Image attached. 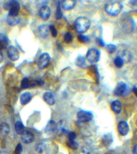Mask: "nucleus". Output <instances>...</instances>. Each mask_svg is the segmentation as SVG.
Segmentation results:
<instances>
[{
    "label": "nucleus",
    "instance_id": "f257e3e1",
    "mask_svg": "<svg viewBox=\"0 0 137 154\" xmlns=\"http://www.w3.org/2000/svg\"><path fill=\"white\" fill-rule=\"evenodd\" d=\"M90 26V20L84 16L78 17L75 22V27L76 32L82 34L88 30Z\"/></svg>",
    "mask_w": 137,
    "mask_h": 154
},
{
    "label": "nucleus",
    "instance_id": "f03ea898",
    "mask_svg": "<svg viewBox=\"0 0 137 154\" xmlns=\"http://www.w3.org/2000/svg\"><path fill=\"white\" fill-rule=\"evenodd\" d=\"M105 11L111 16H117L120 13L122 9V4L117 1H110L105 5Z\"/></svg>",
    "mask_w": 137,
    "mask_h": 154
},
{
    "label": "nucleus",
    "instance_id": "7ed1b4c3",
    "mask_svg": "<svg viewBox=\"0 0 137 154\" xmlns=\"http://www.w3.org/2000/svg\"><path fill=\"white\" fill-rule=\"evenodd\" d=\"M4 8L8 10V15L18 16L20 10V4L16 0H11L4 4Z\"/></svg>",
    "mask_w": 137,
    "mask_h": 154
},
{
    "label": "nucleus",
    "instance_id": "20e7f679",
    "mask_svg": "<svg viewBox=\"0 0 137 154\" xmlns=\"http://www.w3.org/2000/svg\"><path fill=\"white\" fill-rule=\"evenodd\" d=\"M100 57V51L96 48H90L87 52L86 58L88 62L91 63H97Z\"/></svg>",
    "mask_w": 137,
    "mask_h": 154
},
{
    "label": "nucleus",
    "instance_id": "39448f33",
    "mask_svg": "<svg viewBox=\"0 0 137 154\" xmlns=\"http://www.w3.org/2000/svg\"><path fill=\"white\" fill-rule=\"evenodd\" d=\"M51 60V57L50 55L47 53L45 52L40 55L39 57L38 61V66L40 69H44L47 67Z\"/></svg>",
    "mask_w": 137,
    "mask_h": 154
},
{
    "label": "nucleus",
    "instance_id": "423d86ee",
    "mask_svg": "<svg viewBox=\"0 0 137 154\" xmlns=\"http://www.w3.org/2000/svg\"><path fill=\"white\" fill-rule=\"evenodd\" d=\"M77 119L81 122H88L93 119V114L90 111L81 110L77 113Z\"/></svg>",
    "mask_w": 137,
    "mask_h": 154
},
{
    "label": "nucleus",
    "instance_id": "0eeeda50",
    "mask_svg": "<svg viewBox=\"0 0 137 154\" xmlns=\"http://www.w3.org/2000/svg\"><path fill=\"white\" fill-rule=\"evenodd\" d=\"M127 86L126 83L123 81H121L117 84L114 90V94L117 96H122L125 94L126 92H127Z\"/></svg>",
    "mask_w": 137,
    "mask_h": 154
},
{
    "label": "nucleus",
    "instance_id": "6e6552de",
    "mask_svg": "<svg viewBox=\"0 0 137 154\" xmlns=\"http://www.w3.org/2000/svg\"><path fill=\"white\" fill-rule=\"evenodd\" d=\"M7 54L9 59L13 62L17 61L19 59L20 57L19 51H18L17 48L14 46H10L8 48Z\"/></svg>",
    "mask_w": 137,
    "mask_h": 154
},
{
    "label": "nucleus",
    "instance_id": "1a4fd4ad",
    "mask_svg": "<svg viewBox=\"0 0 137 154\" xmlns=\"http://www.w3.org/2000/svg\"><path fill=\"white\" fill-rule=\"evenodd\" d=\"M129 131V125L126 121H121L118 125V131L122 136H125Z\"/></svg>",
    "mask_w": 137,
    "mask_h": 154
},
{
    "label": "nucleus",
    "instance_id": "9d476101",
    "mask_svg": "<svg viewBox=\"0 0 137 154\" xmlns=\"http://www.w3.org/2000/svg\"><path fill=\"white\" fill-rule=\"evenodd\" d=\"M21 139L26 144L31 143L34 140V135L30 131H25L21 135Z\"/></svg>",
    "mask_w": 137,
    "mask_h": 154
},
{
    "label": "nucleus",
    "instance_id": "9b49d317",
    "mask_svg": "<svg viewBox=\"0 0 137 154\" xmlns=\"http://www.w3.org/2000/svg\"><path fill=\"white\" fill-rule=\"evenodd\" d=\"M39 15L44 21H47L49 19L51 15L50 8L47 6H43L39 10Z\"/></svg>",
    "mask_w": 137,
    "mask_h": 154
},
{
    "label": "nucleus",
    "instance_id": "f8f14e48",
    "mask_svg": "<svg viewBox=\"0 0 137 154\" xmlns=\"http://www.w3.org/2000/svg\"><path fill=\"white\" fill-rule=\"evenodd\" d=\"M57 127V126L56 123L54 120H51L48 122L47 126H46L45 129V132L49 135L52 134L55 131H56Z\"/></svg>",
    "mask_w": 137,
    "mask_h": 154
},
{
    "label": "nucleus",
    "instance_id": "ddd939ff",
    "mask_svg": "<svg viewBox=\"0 0 137 154\" xmlns=\"http://www.w3.org/2000/svg\"><path fill=\"white\" fill-rule=\"evenodd\" d=\"M43 99L45 102L49 105H53L56 103V99L52 93L51 92H45L43 95Z\"/></svg>",
    "mask_w": 137,
    "mask_h": 154
},
{
    "label": "nucleus",
    "instance_id": "4468645a",
    "mask_svg": "<svg viewBox=\"0 0 137 154\" xmlns=\"http://www.w3.org/2000/svg\"><path fill=\"white\" fill-rule=\"evenodd\" d=\"M38 32L39 35L43 38H47L49 36V26L46 24H42L38 28Z\"/></svg>",
    "mask_w": 137,
    "mask_h": 154
},
{
    "label": "nucleus",
    "instance_id": "2eb2a0df",
    "mask_svg": "<svg viewBox=\"0 0 137 154\" xmlns=\"http://www.w3.org/2000/svg\"><path fill=\"white\" fill-rule=\"evenodd\" d=\"M32 99V95L30 92H24L20 96V103L22 105L29 104Z\"/></svg>",
    "mask_w": 137,
    "mask_h": 154
},
{
    "label": "nucleus",
    "instance_id": "dca6fc26",
    "mask_svg": "<svg viewBox=\"0 0 137 154\" xmlns=\"http://www.w3.org/2000/svg\"><path fill=\"white\" fill-rule=\"evenodd\" d=\"M21 21V18L18 16H10L8 15L7 17V22L10 26H15L19 24Z\"/></svg>",
    "mask_w": 137,
    "mask_h": 154
},
{
    "label": "nucleus",
    "instance_id": "f3484780",
    "mask_svg": "<svg viewBox=\"0 0 137 154\" xmlns=\"http://www.w3.org/2000/svg\"><path fill=\"white\" fill-rule=\"evenodd\" d=\"M111 108L112 111L115 114H119L122 111V105L120 101L115 100L112 102L111 104Z\"/></svg>",
    "mask_w": 137,
    "mask_h": 154
},
{
    "label": "nucleus",
    "instance_id": "a211bd4d",
    "mask_svg": "<svg viewBox=\"0 0 137 154\" xmlns=\"http://www.w3.org/2000/svg\"><path fill=\"white\" fill-rule=\"evenodd\" d=\"M76 4V1L75 0H64L62 1L61 6L63 9L66 10H69L75 7Z\"/></svg>",
    "mask_w": 137,
    "mask_h": 154
},
{
    "label": "nucleus",
    "instance_id": "6ab92c4d",
    "mask_svg": "<svg viewBox=\"0 0 137 154\" xmlns=\"http://www.w3.org/2000/svg\"><path fill=\"white\" fill-rule=\"evenodd\" d=\"M9 40L8 37L3 33H0V51L5 49L8 45Z\"/></svg>",
    "mask_w": 137,
    "mask_h": 154
},
{
    "label": "nucleus",
    "instance_id": "aec40b11",
    "mask_svg": "<svg viewBox=\"0 0 137 154\" xmlns=\"http://www.w3.org/2000/svg\"><path fill=\"white\" fill-rule=\"evenodd\" d=\"M9 132H10V127L7 123L2 122L0 123V134L2 136H6Z\"/></svg>",
    "mask_w": 137,
    "mask_h": 154
},
{
    "label": "nucleus",
    "instance_id": "412c9836",
    "mask_svg": "<svg viewBox=\"0 0 137 154\" xmlns=\"http://www.w3.org/2000/svg\"><path fill=\"white\" fill-rule=\"evenodd\" d=\"M113 141V139L112 135L109 133L104 135V136L102 139V142L104 145L105 146H108L110 145V144L112 143Z\"/></svg>",
    "mask_w": 137,
    "mask_h": 154
},
{
    "label": "nucleus",
    "instance_id": "4be33fe9",
    "mask_svg": "<svg viewBox=\"0 0 137 154\" xmlns=\"http://www.w3.org/2000/svg\"><path fill=\"white\" fill-rule=\"evenodd\" d=\"M120 54L118 55V56H120L122 59L123 60L124 62H128L131 61L132 58L131 52L127 51H122L119 52Z\"/></svg>",
    "mask_w": 137,
    "mask_h": 154
},
{
    "label": "nucleus",
    "instance_id": "5701e85b",
    "mask_svg": "<svg viewBox=\"0 0 137 154\" xmlns=\"http://www.w3.org/2000/svg\"><path fill=\"white\" fill-rule=\"evenodd\" d=\"M15 129L17 134L22 135V134L25 131V127L24 124L20 122L17 121L15 124Z\"/></svg>",
    "mask_w": 137,
    "mask_h": 154
},
{
    "label": "nucleus",
    "instance_id": "b1692460",
    "mask_svg": "<svg viewBox=\"0 0 137 154\" xmlns=\"http://www.w3.org/2000/svg\"><path fill=\"white\" fill-rule=\"evenodd\" d=\"M75 64L79 67H84L86 66V62L83 56H78L75 60Z\"/></svg>",
    "mask_w": 137,
    "mask_h": 154
},
{
    "label": "nucleus",
    "instance_id": "393cba45",
    "mask_svg": "<svg viewBox=\"0 0 137 154\" xmlns=\"http://www.w3.org/2000/svg\"><path fill=\"white\" fill-rule=\"evenodd\" d=\"M124 63V62L123 60L122 59L120 56H117L114 60V65L117 67H118V68H121V67L123 66Z\"/></svg>",
    "mask_w": 137,
    "mask_h": 154
},
{
    "label": "nucleus",
    "instance_id": "a878e982",
    "mask_svg": "<svg viewBox=\"0 0 137 154\" xmlns=\"http://www.w3.org/2000/svg\"><path fill=\"white\" fill-rule=\"evenodd\" d=\"M66 144L67 146L72 149H76L78 148V144L75 140H68Z\"/></svg>",
    "mask_w": 137,
    "mask_h": 154
},
{
    "label": "nucleus",
    "instance_id": "bb28decb",
    "mask_svg": "<svg viewBox=\"0 0 137 154\" xmlns=\"http://www.w3.org/2000/svg\"><path fill=\"white\" fill-rule=\"evenodd\" d=\"M30 82H29V80L28 78H23V80H22L21 82V88L22 89H25L30 88Z\"/></svg>",
    "mask_w": 137,
    "mask_h": 154
},
{
    "label": "nucleus",
    "instance_id": "cd10ccee",
    "mask_svg": "<svg viewBox=\"0 0 137 154\" xmlns=\"http://www.w3.org/2000/svg\"><path fill=\"white\" fill-rule=\"evenodd\" d=\"M106 50L109 54H113L116 51V46L113 44H108L106 45Z\"/></svg>",
    "mask_w": 137,
    "mask_h": 154
},
{
    "label": "nucleus",
    "instance_id": "c85d7f7f",
    "mask_svg": "<svg viewBox=\"0 0 137 154\" xmlns=\"http://www.w3.org/2000/svg\"><path fill=\"white\" fill-rule=\"evenodd\" d=\"M73 40V35L70 32H67L64 36V41L67 43H70Z\"/></svg>",
    "mask_w": 137,
    "mask_h": 154
},
{
    "label": "nucleus",
    "instance_id": "c756f323",
    "mask_svg": "<svg viewBox=\"0 0 137 154\" xmlns=\"http://www.w3.org/2000/svg\"><path fill=\"white\" fill-rule=\"evenodd\" d=\"M62 16H63V14H62V12H61V5H60V2H58V3L57 4V7L56 13V18L57 19H60L62 18Z\"/></svg>",
    "mask_w": 137,
    "mask_h": 154
},
{
    "label": "nucleus",
    "instance_id": "7c9ffc66",
    "mask_svg": "<svg viewBox=\"0 0 137 154\" xmlns=\"http://www.w3.org/2000/svg\"><path fill=\"white\" fill-rule=\"evenodd\" d=\"M78 37V40L82 43H87L90 40V38L88 36L83 35L82 34H79Z\"/></svg>",
    "mask_w": 137,
    "mask_h": 154
},
{
    "label": "nucleus",
    "instance_id": "2f4dec72",
    "mask_svg": "<svg viewBox=\"0 0 137 154\" xmlns=\"http://www.w3.org/2000/svg\"><path fill=\"white\" fill-rule=\"evenodd\" d=\"M49 29L50 32L51 33L52 36L54 37H56L57 34H58V32H57V29L56 28V27H55L52 25H50L49 26Z\"/></svg>",
    "mask_w": 137,
    "mask_h": 154
},
{
    "label": "nucleus",
    "instance_id": "473e14b6",
    "mask_svg": "<svg viewBox=\"0 0 137 154\" xmlns=\"http://www.w3.org/2000/svg\"><path fill=\"white\" fill-rule=\"evenodd\" d=\"M45 149V144L43 143H39V144H38V145L36 146V148H35L36 151H37L39 153H43V152L44 151Z\"/></svg>",
    "mask_w": 137,
    "mask_h": 154
},
{
    "label": "nucleus",
    "instance_id": "72a5a7b5",
    "mask_svg": "<svg viewBox=\"0 0 137 154\" xmlns=\"http://www.w3.org/2000/svg\"><path fill=\"white\" fill-rule=\"evenodd\" d=\"M22 151V146L21 144H18L15 150V154H21Z\"/></svg>",
    "mask_w": 137,
    "mask_h": 154
},
{
    "label": "nucleus",
    "instance_id": "f704fd0d",
    "mask_svg": "<svg viewBox=\"0 0 137 154\" xmlns=\"http://www.w3.org/2000/svg\"><path fill=\"white\" fill-rule=\"evenodd\" d=\"M68 139L69 140H75V139L76 137V135L74 132H70L68 135Z\"/></svg>",
    "mask_w": 137,
    "mask_h": 154
},
{
    "label": "nucleus",
    "instance_id": "c9c22d12",
    "mask_svg": "<svg viewBox=\"0 0 137 154\" xmlns=\"http://www.w3.org/2000/svg\"><path fill=\"white\" fill-rule=\"evenodd\" d=\"M96 42L98 43V45L100 46H105V42H104V41L102 39V38H97L96 39Z\"/></svg>",
    "mask_w": 137,
    "mask_h": 154
},
{
    "label": "nucleus",
    "instance_id": "e433bc0d",
    "mask_svg": "<svg viewBox=\"0 0 137 154\" xmlns=\"http://www.w3.org/2000/svg\"><path fill=\"white\" fill-rule=\"evenodd\" d=\"M133 92L134 93V94L136 95V96L137 97V87H136V86L134 87Z\"/></svg>",
    "mask_w": 137,
    "mask_h": 154
},
{
    "label": "nucleus",
    "instance_id": "4c0bfd02",
    "mask_svg": "<svg viewBox=\"0 0 137 154\" xmlns=\"http://www.w3.org/2000/svg\"><path fill=\"white\" fill-rule=\"evenodd\" d=\"M3 60V55L1 52V51H0V63H1Z\"/></svg>",
    "mask_w": 137,
    "mask_h": 154
},
{
    "label": "nucleus",
    "instance_id": "58836bf2",
    "mask_svg": "<svg viewBox=\"0 0 137 154\" xmlns=\"http://www.w3.org/2000/svg\"><path fill=\"white\" fill-rule=\"evenodd\" d=\"M136 154H137V153H136Z\"/></svg>",
    "mask_w": 137,
    "mask_h": 154
}]
</instances>
